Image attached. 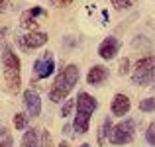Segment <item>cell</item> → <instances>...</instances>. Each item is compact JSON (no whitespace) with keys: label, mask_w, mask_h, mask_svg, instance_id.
Listing matches in <instances>:
<instances>
[{"label":"cell","mask_w":155,"mask_h":147,"mask_svg":"<svg viewBox=\"0 0 155 147\" xmlns=\"http://www.w3.org/2000/svg\"><path fill=\"white\" fill-rule=\"evenodd\" d=\"M88 126H91V116L77 112L75 122H73V129H75L77 133H87L88 132Z\"/></svg>","instance_id":"cell-12"},{"label":"cell","mask_w":155,"mask_h":147,"mask_svg":"<svg viewBox=\"0 0 155 147\" xmlns=\"http://www.w3.org/2000/svg\"><path fill=\"white\" fill-rule=\"evenodd\" d=\"M47 34H43V31H30L28 35H24V38H20V41H22V45L26 49H38V47H43L47 43Z\"/></svg>","instance_id":"cell-8"},{"label":"cell","mask_w":155,"mask_h":147,"mask_svg":"<svg viewBox=\"0 0 155 147\" xmlns=\"http://www.w3.org/2000/svg\"><path fill=\"white\" fill-rule=\"evenodd\" d=\"M26 126H28V116H26V114H22V112L16 114V116H14V128L16 129H24Z\"/></svg>","instance_id":"cell-15"},{"label":"cell","mask_w":155,"mask_h":147,"mask_svg":"<svg viewBox=\"0 0 155 147\" xmlns=\"http://www.w3.org/2000/svg\"><path fill=\"white\" fill-rule=\"evenodd\" d=\"M145 139H147V143H149V145H153V147H155V122H151V124H149L147 132H145Z\"/></svg>","instance_id":"cell-18"},{"label":"cell","mask_w":155,"mask_h":147,"mask_svg":"<svg viewBox=\"0 0 155 147\" xmlns=\"http://www.w3.org/2000/svg\"><path fill=\"white\" fill-rule=\"evenodd\" d=\"M53 69H55V59H53V55L49 51H47L43 57H39V59L34 63L35 79H47V77L53 73Z\"/></svg>","instance_id":"cell-5"},{"label":"cell","mask_w":155,"mask_h":147,"mask_svg":"<svg viewBox=\"0 0 155 147\" xmlns=\"http://www.w3.org/2000/svg\"><path fill=\"white\" fill-rule=\"evenodd\" d=\"M73 108H75V100H65L63 108H61V116H63V118H67L69 114L73 112Z\"/></svg>","instance_id":"cell-19"},{"label":"cell","mask_w":155,"mask_h":147,"mask_svg":"<svg viewBox=\"0 0 155 147\" xmlns=\"http://www.w3.org/2000/svg\"><path fill=\"white\" fill-rule=\"evenodd\" d=\"M0 147H12V137H10V136L4 137V141L0 143Z\"/></svg>","instance_id":"cell-22"},{"label":"cell","mask_w":155,"mask_h":147,"mask_svg":"<svg viewBox=\"0 0 155 147\" xmlns=\"http://www.w3.org/2000/svg\"><path fill=\"white\" fill-rule=\"evenodd\" d=\"M59 147H69V143H65V141H61V143H59Z\"/></svg>","instance_id":"cell-24"},{"label":"cell","mask_w":155,"mask_h":147,"mask_svg":"<svg viewBox=\"0 0 155 147\" xmlns=\"http://www.w3.org/2000/svg\"><path fill=\"white\" fill-rule=\"evenodd\" d=\"M75 106H77V112L87 114V116H92V114H94V110L98 108V102L94 100V96L88 94V92H79Z\"/></svg>","instance_id":"cell-6"},{"label":"cell","mask_w":155,"mask_h":147,"mask_svg":"<svg viewBox=\"0 0 155 147\" xmlns=\"http://www.w3.org/2000/svg\"><path fill=\"white\" fill-rule=\"evenodd\" d=\"M22 65H20V59L12 47H4L2 51V69H4V80L8 84V90L10 92H18L20 84H22Z\"/></svg>","instance_id":"cell-2"},{"label":"cell","mask_w":155,"mask_h":147,"mask_svg":"<svg viewBox=\"0 0 155 147\" xmlns=\"http://www.w3.org/2000/svg\"><path fill=\"white\" fill-rule=\"evenodd\" d=\"M77 80H79V67H77V65H67V67L57 75L55 83H53V87L49 90V100H53V102L67 100L69 92L73 90Z\"/></svg>","instance_id":"cell-1"},{"label":"cell","mask_w":155,"mask_h":147,"mask_svg":"<svg viewBox=\"0 0 155 147\" xmlns=\"http://www.w3.org/2000/svg\"><path fill=\"white\" fill-rule=\"evenodd\" d=\"M24 104H26V110L31 118H38L41 114V100H39L38 92H34L31 88L24 92Z\"/></svg>","instance_id":"cell-7"},{"label":"cell","mask_w":155,"mask_h":147,"mask_svg":"<svg viewBox=\"0 0 155 147\" xmlns=\"http://www.w3.org/2000/svg\"><path fill=\"white\" fill-rule=\"evenodd\" d=\"M2 2H4V0H0V4H2Z\"/></svg>","instance_id":"cell-27"},{"label":"cell","mask_w":155,"mask_h":147,"mask_svg":"<svg viewBox=\"0 0 155 147\" xmlns=\"http://www.w3.org/2000/svg\"><path fill=\"white\" fill-rule=\"evenodd\" d=\"M134 136H136V124L132 118H128V120H122L120 124L112 126L108 133V141L112 145H126L134 139Z\"/></svg>","instance_id":"cell-3"},{"label":"cell","mask_w":155,"mask_h":147,"mask_svg":"<svg viewBox=\"0 0 155 147\" xmlns=\"http://www.w3.org/2000/svg\"><path fill=\"white\" fill-rule=\"evenodd\" d=\"M106 79H108V69H106L104 65H94V67L88 71V75H87V83L92 84V87L104 83Z\"/></svg>","instance_id":"cell-11"},{"label":"cell","mask_w":155,"mask_h":147,"mask_svg":"<svg viewBox=\"0 0 155 147\" xmlns=\"http://www.w3.org/2000/svg\"><path fill=\"white\" fill-rule=\"evenodd\" d=\"M132 108V102L126 94H116L112 100V114L114 116H126Z\"/></svg>","instance_id":"cell-10"},{"label":"cell","mask_w":155,"mask_h":147,"mask_svg":"<svg viewBox=\"0 0 155 147\" xmlns=\"http://www.w3.org/2000/svg\"><path fill=\"white\" fill-rule=\"evenodd\" d=\"M110 129H112V122H110V118H106L102 122V126H100V133H98V143L104 145L106 143V137H108Z\"/></svg>","instance_id":"cell-14"},{"label":"cell","mask_w":155,"mask_h":147,"mask_svg":"<svg viewBox=\"0 0 155 147\" xmlns=\"http://www.w3.org/2000/svg\"><path fill=\"white\" fill-rule=\"evenodd\" d=\"M118 49H120V41H118L116 38H106L104 41L98 45V55L102 57V59L110 61V59H114V57H116Z\"/></svg>","instance_id":"cell-9"},{"label":"cell","mask_w":155,"mask_h":147,"mask_svg":"<svg viewBox=\"0 0 155 147\" xmlns=\"http://www.w3.org/2000/svg\"><path fill=\"white\" fill-rule=\"evenodd\" d=\"M155 79V57L147 55L143 59H140L134 67L132 80L136 84H149Z\"/></svg>","instance_id":"cell-4"},{"label":"cell","mask_w":155,"mask_h":147,"mask_svg":"<svg viewBox=\"0 0 155 147\" xmlns=\"http://www.w3.org/2000/svg\"><path fill=\"white\" fill-rule=\"evenodd\" d=\"M128 67H130V61L128 59H122V63H120V73H122V75L128 71Z\"/></svg>","instance_id":"cell-21"},{"label":"cell","mask_w":155,"mask_h":147,"mask_svg":"<svg viewBox=\"0 0 155 147\" xmlns=\"http://www.w3.org/2000/svg\"><path fill=\"white\" fill-rule=\"evenodd\" d=\"M22 147H38V132L35 129H28L22 137Z\"/></svg>","instance_id":"cell-13"},{"label":"cell","mask_w":155,"mask_h":147,"mask_svg":"<svg viewBox=\"0 0 155 147\" xmlns=\"http://www.w3.org/2000/svg\"><path fill=\"white\" fill-rule=\"evenodd\" d=\"M81 147H91V145H88V143H83V145H81Z\"/></svg>","instance_id":"cell-25"},{"label":"cell","mask_w":155,"mask_h":147,"mask_svg":"<svg viewBox=\"0 0 155 147\" xmlns=\"http://www.w3.org/2000/svg\"><path fill=\"white\" fill-rule=\"evenodd\" d=\"M6 31H8L6 28H4V30H0V41H2V39H4V35H6Z\"/></svg>","instance_id":"cell-23"},{"label":"cell","mask_w":155,"mask_h":147,"mask_svg":"<svg viewBox=\"0 0 155 147\" xmlns=\"http://www.w3.org/2000/svg\"><path fill=\"white\" fill-rule=\"evenodd\" d=\"M2 133H4V129H0V136H2Z\"/></svg>","instance_id":"cell-26"},{"label":"cell","mask_w":155,"mask_h":147,"mask_svg":"<svg viewBox=\"0 0 155 147\" xmlns=\"http://www.w3.org/2000/svg\"><path fill=\"white\" fill-rule=\"evenodd\" d=\"M75 0H51V6L55 8H65V6H71Z\"/></svg>","instance_id":"cell-20"},{"label":"cell","mask_w":155,"mask_h":147,"mask_svg":"<svg viewBox=\"0 0 155 147\" xmlns=\"http://www.w3.org/2000/svg\"><path fill=\"white\" fill-rule=\"evenodd\" d=\"M140 110L141 112H155V98H145V100H141Z\"/></svg>","instance_id":"cell-16"},{"label":"cell","mask_w":155,"mask_h":147,"mask_svg":"<svg viewBox=\"0 0 155 147\" xmlns=\"http://www.w3.org/2000/svg\"><path fill=\"white\" fill-rule=\"evenodd\" d=\"M118 10H124V8H132L136 4V0H110Z\"/></svg>","instance_id":"cell-17"}]
</instances>
